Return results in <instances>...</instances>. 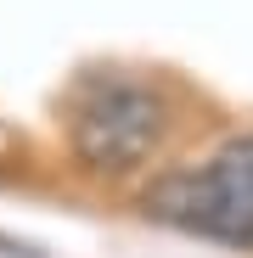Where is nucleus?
<instances>
[{
    "label": "nucleus",
    "instance_id": "nucleus-2",
    "mask_svg": "<svg viewBox=\"0 0 253 258\" xmlns=\"http://www.w3.org/2000/svg\"><path fill=\"white\" fill-rule=\"evenodd\" d=\"M163 129H169V107L152 84L96 79L73 101L68 141H73V157L90 174H130V168H141L163 146Z\"/></svg>",
    "mask_w": 253,
    "mask_h": 258
},
{
    "label": "nucleus",
    "instance_id": "nucleus-1",
    "mask_svg": "<svg viewBox=\"0 0 253 258\" xmlns=\"http://www.w3.org/2000/svg\"><path fill=\"white\" fill-rule=\"evenodd\" d=\"M141 208L158 225L186 230L197 241H220L253 252V135L225 141L208 163L163 174Z\"/></svg>",
    "mask_w": 253,
    "mask_h": 258
}]
</instances>
